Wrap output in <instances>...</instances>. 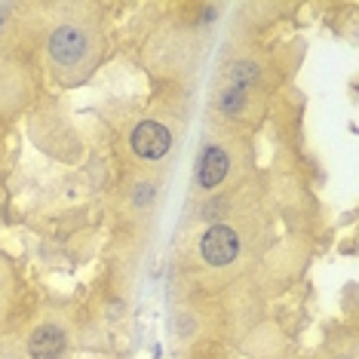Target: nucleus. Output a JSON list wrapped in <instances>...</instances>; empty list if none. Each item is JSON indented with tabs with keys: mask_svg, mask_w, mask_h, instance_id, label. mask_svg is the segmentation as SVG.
<instances>
[{
	"mask_svg": "<svg viewBox=\"0 0 359 359\" xmlns=\"http://www.w3.org/2000/svg\"><path fill=\"white\" fill-rule=\"evenodd\" d=\"M129 144H133V151L142 160H160V157H166L169 148H172V133H169L163 123H157V120H142V123L133 129Z\"/></svg>",
	"mask_w": 359,
	"mask_h": 359,
	"instance_id": "1",
	"label": "nucleus"
},
{
	"mask_svg": "<svg viewBox=\"0 0 359 359\" xmlns=\"http://www.w3.org/2000/svg\"><path fill=\"white\" fill-rule=\"evenodd\" d=\"M200 249H203V258H206L212 267H227L236 255H240V236H236L231 227L215 224L203 233Z\"/></svg>",
	"mask_w": 359,
	"mask_h": 359,
	"instance_id": "2",
	"label": "nucleus"
},
{
	"mask_svg": "<svg viewBox=\"0 0 359 359\" xmlns=\"http://www.w3.org/2000/svg\"><path fill=\"white\" fill-rule=\"evenodd\" d=\"M50 53H53V59L59 65L74 68V65L83 62V55L89 53L86 34L80 28H74V25H65L50 37Z\"/></svg>",
	"mask_w": 359,
	"mask_h": 359,
	"instance_id": "3",
	"label": "nucleus"
},
{
	"mask_svg": "<svg viewBox=\"0 0 359 359\" xmlns=\"http://www.w3.org/2000/svg\"><path fill=\"white\" fill-rule=\"evenodd\" d=\"M65 347H68V334H65L59 325H53V323L37 325L34 334L28 338L31 359H62Z\"/></svg>",
	"mask_w": 359,
	"mask_h": 359,
	"instance_id": "4",
	"label": "nucleus"
},
{
	"mask_svg": "<svg viewBox=\"0 0 359 359\" xmlns=\"http://www.w3.org/2000/svg\"><path fill=\"white\" fill-rule=\"evenodd\" d=\"M227 169H231V160H227V154L212 144V148H206V151H203V157H200V172H197V178H200V184L206 187V191H215V187L224 182Z\"/></svg>",
	"mask_w": 359,
	"mask_h": 359,
	"instance_id": "5",
	"label": "nucleus"
},
{
	"mask_svg": "<svg viewBox=\"0 0 359 359\" xmlns=\"http://www.w3.org/2000/svg\"><path fill=\"white\" fill-rule=\"evenodd\" d=\"M240 108H243V89H233V93H227L224 99H222V111L236 114Z\"/></svg>",
	"mask_w": 359,
	"mask_h": 359,
	"instance_id": "6",
	"label": "nucleus"
}]
</instances>
